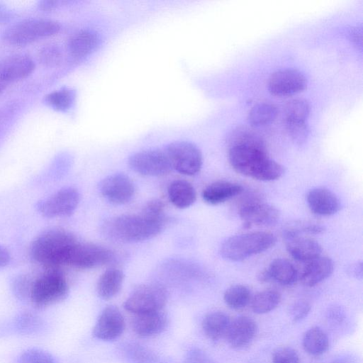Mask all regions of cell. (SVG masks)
Listing matches in <instances>:
<instances>
[{"instance_id":"6da1fadb","label":"cell","mask_w":363,"mask_h":363,"mask_svg":"<svg viewBox=\"0 0 363 363\" xmlns=\"http://www.w3.org/2000/svg\"><path fill=\"white\" fill-rule=\"evenodd\" d=\"M230 143L229 162L236 172L264 182L277 180L284 174V167L268 157L264 141L250 130L238 128Z\"/></svg>"},{"instance_id":"7a4b0ae2","label":"cell","mask_w":363,"mask_h":363,"mask_svg":"<svg viewBox=\"0 0 363 363\" xmlns=\"http://www.w3.org/2000/svg\"><path fill=\"white\" fill-rule=\"evenodd\" d=\"M13 291L19 300L35 309H43L65 299L69 294V284L58 269H50L34 279L17 278Z\"/></svg>"},{"instance_id":"3957f363","label":"cell","mask_w":363,"mask_h":363,"mask_svg":"<svg viewBox=\"0 0 363 363\" xmlns=\"http://www.w3.org/2000/svg\"><path fill=\"white\" fill-rule=\"evenodd\" d=\"M166 219H155L140 214L112 217L103 224L106 237L118 242H135L157 236L164 229Z\"/></svg>"},{"instance_id":"277c9868","label":"cell","mask_w":363,"mask_h":363,"mask_svg":"<svg viewBox=\"0 0 363 363\" xmlns=\"http://www.w3.org/2000/svg\"><path fill=\"white\" fill-rule=\"evenodd\" d=\"M77 241L70 232L62 228L44 231L32 242V258L47 269L63 266L65 258L74 243Z\"/></svg>"},{"instance_id":"5b68a950","label":"cell","mask_w":363,"mask_h":363,"mask_svg":"<svg viewBox=\"0 0 363 363\" xmlns=\"http://www.w3.org/2000/svg\"><path fill=\"white\" fill-rule=\"evenodd\" d=\"M275 242V236L269 232L242 233L225 240L220 246V254L228 260L239 262L267 250Z\"/></svg>"},{"instance_id":"8992f818","label":"cell","mask_w":363,"mask_h":363,"mask_svg":"<svg viewBox=\"0 0 363 363\" xmlns=\"http://www.w3.org/2000/svg\"><path fill=\"white\" fill-rule=\"evenodd\" d=\"M60 29V25L53 21L28 19L9 27L4 33V40L11 45H23L53 35Z\"/></svg>"},{"instance_id":"52a82bcc","label":"cell","mask_w":363,"mask_h":363,"mask_svg":"<svg viewBox=\"0 0 363 363\" xmlns=\"http://www.w3.org/2000/svg\"><path fill=\"white\" fill-rule=\"evenodd\" d=\"M109 249L94 243L77 241L69 250L63 266L88 269L105 265L113 259Z\"/></svg>"},{"instance_id":"ba28073f","label":"cell","mask_w":363,"mask_h":363,"mask_svg":"<svg viewBox=\"0 0 363 363\" xmlns=\"http://www.w3.org/2000/svg\"><path fill=\"white\" fill-rule=\"evenodd\" d=\"M167 300V291L157 284H144L136 288L124 302L126 311L143 313L162 310Z\"/></svg>"},{"instance_id":"9c48e42d","label":"cell","mask_w":363,"mask_h":363,"mask_svg":"<svg viewBox=\"0 0 363 363\" xmlns=\"http://www.w3.org/2000/svg\"><path fill=\"white\" fill-rule=\"evenodd\" d=\"M165 152L172 169L181 174L194 175L202 167V154L200 150L191 143L173 142L167 147Z\"/></svg>"},{"instance_id":"30bf717a","label":"cell","mask_w":363,"mask_h":363,"mask_svg":"<svg viewBox=\"0 0 363 363\" xmlns=\"http://www.w3.org/2000/svg\"><path fill=\"white\" fill-rule=\"evenodd\" d=\"M79 191L74 187H65L38 203L39 213L48 218L72 215L79 203Z\"/></svg>"},{"instance_id":"8fae6325","label":"cell","mask_w":363,"mask_h":363,"mask_svg":"<svg viewBox=\"0 0 363 363\" xmlns=\"http://www.w3.org/2000/svg\"><path fill=\"white\" fill-rule=\"evenodd\" d=\"M128 164L137 173L149 177L162 176L172 169L165 150L156 149L133 154L128 159Z\"/></svg>"},{"instance_id":"7c38bea8","label":"cell","mask_w":363,"mask_h":363,"mask_svg":"<svg viewBox=\"0 0 363 363\" xmlns=\"http://www.w3.org/2000/svg\"><path fill=\"white\" fill-rule=\"evenodd\" d=\"M307 79L298 70L284 69L274 72L268 80L269 91L277 96H291L303 91Z\"/></svg>"},{"instance_id":"4fadbf2b","label":"cell","mask_w":363,"mask_h":363,"mask_svg":"<svg viewBox=\"0 0 363 363\" xmlns=\"http://www.w3.org/2000/svg\"><path fill=\"white\" fill-rule=\"evenodd\" d=\"M101 194L108 201L117 205L131 201L135 194L132 180L124 174H113L104 178L99 184Z\"/></svg>"},{"instance_id":"5bb4252c","label":"cell","mask_w":363,"mask_h":363,"mask_svg":"<svg viewBox=\"0 0 363 363\" xmlns=\"http://www.w3.org/2000/svg\"><path fill=\"white\" fill-rule=\"evenodd\" d=\"M125 320L121 311L114 306H108L99 315L93 329L95 337L102 340H113L123 333Z\"/></svg>"},{"instance_id":"9a60e30c","label":"cell","mask_w":363,"mask_h":363,"mask_svg":"<svg viewBox=\"0 0 363 363\" xmlns=\"http://www.w3.org/2000/svg\"><path fill=\"white\" fill-rule=\"evenodd\" d=\"M279 214L276 207L260 201H249L239 210V216L247 228L252 225H272L279 220Z\"/></svg>"},{"instance_id":"2e32d148","label":"cell","mask_w":363,"mask_h":363,"mask_svg":"<svg viewBox=\"0 0 363 363\" xmlns=\"http://www.w3.org/2000/svg\"><path fill=\"white\" fill-rule=\"evenodd\" d=\"M35 69V63L28 56L15 55L0 60V82L7 85L11 82L27 77Z\"/></svg>"},{"instance_id":"e0dca14e","label":"cell","mask_w":363,"mask_h":363,"mask_svg":"<svg viewBox=\"0 0 363 363\" xmlns=\"http://www.w3.org/2000/svg\"><path fill=\"white\" fill-rule=\"evenodd\" d=\"M133 332L140 337H150L161 333L168 324L163 310L134 314L131 319Z\"/></svg>"},{"instance_id":"ac0fdd59","label":"cell","mask_w":363,"mask_h":363,"mask_svg":"<svg viewBox=\"0 0 363 363\" xmlns=\"http://www.w3.org/2000/svg\"><path fill=\"white\" fill-rule=\"evenodd\" d=\"M257 330L254 320L247 316H238L230 321L225 338L234 348H243L254 339Z\"/></svg>"},{"instance_id":"d6986e66","label":"cell","mask_w":363,"mask_h":363,"mask_svg":"<svg viewBox=\"0 0 363 363\" xmlns=\"http://www.w3.org/2000/svg\"><path fill=\"white\" fill-rule=\"evenodd\" d=\"M306 200L311 211L318 216H331L340 208V202L337 196L324 187L311 189L307 194Z\"/></svg>"},{"instance_id":"ffe728a7","label":"cell","mask_w":363,"mask_h":363,"mask_svg":"<svg viewBox=\"0 0 363 363\" xmlns=\"http://www.w3.org/2000/svg\"><path fill=\"white\" fill-rule=\"evenodd\" d=\"M286 242L288 252L299 262H308L321 256V245L313 238L298 235L286 239Z\"/></svg>"},{"instance_id":"44dd1931","label":"cell","mask_w":363,"mask_h":363,"mask_svg":"<svg viewBox=\"0 0 363 363\" xmlns=\"http://www.w3.org/2000/svg\"><path fill=\"white\" fill-rule=\"evenodd\" d=\"M333 269V260L328 257L320 256L307 262L300 279L304 286L312 287L329 277Z\"/></svg>"},{"instance_id":"7402d4cb","label":"cell","mask_w":363,"mask_h":363,"mask_svg":"<svg viewBox=\"0 0 363 363\" xmlns=\"http://www.w3.org/2000/svg\"><path fill=\"white\" fill-rule=\"evenodd\" d=\"M242 191V186L238 183L217 181L203 190L202 197L206 203L217 205L240 194Z\"/></svg>"},{"instance_id":"603a6c76","label":"cell","mask_w":363,"mask_h":363,"mask_svg":"<svg viewBox=\"0 0 363 363\" xmlns=\"http://www.w3.org/2000/svg\"><path fill=\"white\" fill-rule=\"evenodd\" d=\"M14 331L24 336H33L42 333L45 329L44 319L37 313L25 311L18 313L13 320Z\"/></svg>"},{"instance_id":"cb8c5ba5","label":"cell","mask_w":363,"mask_h":363,"mask_svg":"<svg viewBox=\"0 0 363 363\" xmlns=\"http://www.w3.org/2000/svg\"><path fill=\"white\" fill-rule=\"evenodd\" d=\"M123 280L124 274L121 269L111 268L106 270L97 281L99 296L105 300L112 298L121 290Z\"/></svg>"},{"instance_id":"d4e9b609","label":"cell","mask_w":363,"mask_h":363,"mask_svg":"<svg viewBox=\"0 0 363 363\" xmlns=\"http://www.w3.org/2000/svg\"><path fill=\"white\" fill-rule=\"evenodd\" d=\"M168 196L172 203L179 208L191 206L196 199L193 185L186 180H175L168 187Z\"/></svg>"},{"instance_id":"484cf974","label":"cell","mask_w":363,"mask_h":363,"mask_svg":"<svg viewBox=\"0 0 363 363\" xmlns=\"http://www.w3.org/2000/svg\"><path fill=\"white\" fill-rule=\"evenodd\" d=\"M230 323V318L226 313L213 311L204 317L202 328L206 337L216 341L225 337Z\"/></svg>"},{"instance_id":"4316f807","label":"cell","mask_w":363,"mask_h":363,"mask_svg":"<svg viewBox=\"0 0 363 363\" xmlns=\"http://www.w3.org/2000/svg\"><path fill=\"white\" fill-rule=\"evenodd\" d=\"M99 38L90 30H80L74 33L69 40L68 50L70 55L77 59L90 53L97 45Z\"/></svg>"},{"instance_id":"83f0119b","label":"cell","mask_w":363,"mask_h":363,"mask_svg":"<svg viewBox=\"0 0 363 363\" xmlns=\"http://www.w3.org/2000/svg\"><path fill=\"white\" fill-rule=\"evenodd\" d=\"M267 269L271 281L273 280L281 285H291L298 277L295 267L286 259L277 258L274 259Z\"/></svg>"},{"instance_id":"f1b7e54d","label":"cell","mask_w":363,"mask_h":363,"mask_svg":"<svg viewBox=\"0 0 363 363\" xmlns=\"http://www.w3.org/2000/svg\"><path fill=\"white\" fill-rule=\"evenodd\" d=\"M329 346L327 334L318 327L308 329L303 337V347L311 355L318 356L326 352Z\"/></svg>"},{"instance_id":"f546056e","label":"cell","mask_w":363,"mask_h":363,"mask_svg":"<svg viewBox=\"0 0 363 363\" xmlns=\"http://www.w3.org/2000/svg\"><path fill=\"white\" fill-rule=\"evenodd\" d=\"M281 300V294L274 289H266L252 296L250 306L257 314L269 313L276 308Z\"/></svg>"},{"instance_id":"4dcf8cb0","label":"cell","mask_w":363,"mask_h":363,"mask_svg":"<svg viewBox=\"0 0 363 363\" xmlns=\"http://www.w3.org/2000/svg\"><path fill=\"white\" fill-rule=\"evenodd\" d=\"M310 110V104L306 99H294L288 101L284 108L285 124L306 123Z\"/></svg>"},{"instance_id":"1f68e13d","label":"cell","mask_w":363,"mask_h":363,"mask_svg":"<svg viewBox=\"0 0 363 363\" xmlns=\"http://www.w3.org/2000/svg\"><path fill=\"white\" fill-rule=\"evenodd\" d=\"M277 114L278 110L274 104L269 102H262L250 109L247 120L253 126H264L272 123Z\"/></svg>"},{"instance_id":"d6a6232c","label":"cell","mask_w":363,"mask_h":363,"mask_svg":"<svg viewBox=\"0 0 363 363\" xmlns=\"http://www.w3.org/2000/svg\"><path fill=\"white\" fill-rule=\"evenodd\" d=\"M251 298L252 294L250 289L242 284L229 287L223 296L226 305L235 310L245 308L250 303Z\"/></svg>"},{"instance_id":"836d02e7","label":"cell","mask_w":363,"mask_h":363,"mask_svg":"<svg viewBox=\"0 0 363 363\" xmlns=\"http://www.w3.org/2000/svg\"><path fill=\"white\" fill-rule=\"evenodd\" d=\"M74 100V91L63 88L45 96L43 101L47 106L56 111H66L72 106Z\"/></svg>"},{"instance_id":"e575fe53","label":"cell","mask_w":363,"mask_h":363,"mask_svg":"<svg viewBox=\"0 0 363 363\" xmlns=\"http://www.w3.org/2000/svg\"><path fill=\"white\" fill-rule=\"evenodd\" d=\"M16 363H57L55 357L48 351L32 347L22 352Z\"/></svg>"},{"instance_id":"d590c367","label":"cell","mask_w":363,"mask_h":363,"mask_svg":"<svg viewBox=\"0 0 363 363\" xmlns=\"http://www.w3.org/2000/svg\"><path fill=\"white\" fill-rule=\"evenodd\" d=\"M141 213L155 219H166L164 205L160 199H152L146 203Z\"/></svg>"},{"instance_id":"8d00e7d4","label":"cell","mask_w":363,"mask_h":363,"mask_svg":"<svg viewBox=\"0 0 363 363\" xmlns=\"http://www.w3.org/2000/svg\"><path fill=\"white\" fill-rule=\"evenodd\" d=\"M272 363H300L297 352L290 347H280L273 354Z\"/></svg>"},{"instance_id":"74e56055","label":"cell","mask_w":363,"mask_h":363,"mask_svg":"<svg viewBox=\"0 0 363 363\" xmlns=\"http://www.w3.org/2000/svg\"><path fill=\"white\" fill-rule=\"evenodd\" d=\"M39 60L45 65L57 64L61 57L60 50L55 45H46L39 52Z\"/></svg>"},{"instance_id":"f35d334b","label":"cell","mask_w":363,"mask_h":363,"mask_svg":"<svg viewBox=\"0 0 363 363\" xmlns=\"http://www.w3.org/2000/svg\"><path fill=\"white\" fill-rule=\"evenodd\" d=\"M311 306L308 301L306 300H298L295 301L289 308V313L294 322L300 321L304 319L311 311Z\"/></svg>"},{"instance_id":"ab89813d","label":"cell","mask_w":363,"mask_h":363,"mask_svg":"<svg viewBox=\"0 0 363 363\" xmlns=\"http://www.w3.org/2000/svg\"><path fill=\"white\" fill-rule=\"evenodd\" d=\"M286 131L291 139L298 143L305 141L308 136V126L306 123L285 124Z\"/></svg>"},{"instance_id":"60d3db41","label":"cell","mask_w":363,"mask_h":363,"mask_svg":"<svg viewBox=\"0 0 363 363\" xmlns=\"http://www.w3.org/2000/svg\"><path fill=\"white\" fill-rule=\"evenodd\" d=\"M128 352L138 363H151L154 362L155 357L140 345H130Z\"/></svg>"},{"instance_id":"b9f144b4","label":"cell","mask_w":363,"mask_h":363,"mask_svg":"<svg viewBox=\"0 0 363 363\" xmlns=\"http://www.w3.org/2000/svg\"><path fill=\"white\" fill-rule=\"evenodd\" d=\"M184 363H214L207 354L200 350H191L186 359Z\"/></svg>"},{"instance_id":"7bdbcfd3","label":"cell","mask_w":363,"mask_h":363,"mask_svg":"<svg viewBox=\"0 0 363 363\" xmlns=\"http://www.w3.org/2000/svg\"><path fill=\"white\" fill-rule=\"evenodd\" d=\"M60 1H42L39 3L38 7L43 11H50L56 9Z\"/></svg>"},{"instance_id":"ee69618b","label":"cell","mask_w":363,"mask_h":363,"mask_svg":"<svg viewBox=\"0 0 363 363\" xmlns=\"http://www.w3.org/2000/svg\"><path fill=\"white\" fill-rule=\"evenodd\" d=\"M11 258L7 249L0 245V268L6 267L10 262Z\"/></svg>"},{"instance_id":"f6af8a7d","label":"cell","mask_w":363,"mask_h":363,"mask_svg":"<svg viewBox=\"0 0 363 363\" xmlns=\"http://www.w3.org/2000/svg\"><path fill=\"white\" fill-rule=\"evenodd\" d=\"M349 273L356 278H362V262L355 263L349 268Z\"/></svg>"},{"instance_id":"bcb514c9","label":"cell","mask_w":363,"mask_h":363,"mask_svg":"<svg viewBox=\"0 0 363 363\" xmlns=\"http://www.w3.org/2000/svg\"><path fill=\"white\" fill-rule=\"evenodd\" d=\"M258 280L260 282H268L271 281L269 273L267 272V269L262 270L259 274H258Z\"/></svg>"},{"instance_id":"7dc6e473","label":"cell","mask_w":363,"mask_h":363,"mask_svg":"<svg viewBox=\"0 0 363 363\" xmlns=\"http://www.w3.org/2000/svg\"><path fill=\"white\" fill-rule=\"evenodd\" d=\"M6 85L1 82H0V92L2 91L5 88Z\"/></svg>"}]
</instances>
